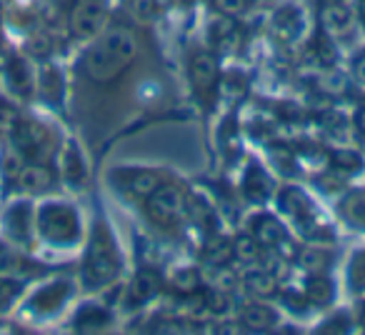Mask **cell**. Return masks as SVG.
I'll use <instances>...</instances> for the list:
<instances>
[{
	"mask_svg": "<svg viewBox=\"0 0 365 335\" xmlns=\"http://www.w3.org/2000/svg\"><path fill=\"white\" fill-rule=\"evenodd\" d=\"M58 180H61L58 168H53V163L26 160L13 185L23 195H48L58 185Z\"/></svg>",
	"mask_w": 365,
	"mask_h": 335,
	"instance_id": "16",
	"label": "cell"
},
{
	"mask_svg": "<svg viewBox=\"0 0 365 335\" xmlns=\"http://www.w3.org/2000/svg\"><path fill=\"white\" fill-rule=\"evenodd\" d=\"M353 328H358V323H355V315L348 310H335L323 323L315 325V330H328V333H348Z\"/></svg>",
	"mask_w": 365,
	"mask_h": 335,
	"instance_id": "34",
	"label": "cell"
},
{
	"mask_svg": "<svg viewBox=\"0 0 365 335\" xmlns=\"http://www.w3.org/2000/svg\"><path fill=\"white\" fill-rule=\"evenodd\" d=\"M190 96L203 110H210L220 88V56L210 48H193L188 56Z\"/></svg>",
	"mask_w": 365,
	"mask_h": 335,
	"instance_id": "8",
	"label": "cell"
},
{
	"mask_svg": "<svg viewBox=\"0 0 365 335\" xmlns=\"http://www.w3.org/2000/svg\"><path fill=\"white\" fill-rule=\"evenodd\" d=\"M328 165L340 178H353V175L363 173L365 155L358 150H350V148H335L328 153Z\"/></svg>",
	"mask_w": 365,
	"mask_h": 335,
	"instance_id": "28",
	"label": "cell"
},
{
	"mask_svg": "<svg viewBox=\"0 0 365 335\" xmlns=\"http://www.w3.org/2000/svg\"><path fill=\"white\" fill-rule=\"evenodd\" d=\"M203 288H205V278L198 265L180 263V265H173L165 273V293L175 295V298L198 293V290H203Z\"/></svg>",
	"mask_w": 365,
	"mask_h": 335,
	"instance_id": "22",
	"label": "cell"
},
{
	"mask_svg": "<svg viewBox=\"0 0 365 335\" xmlns=\"http://www.w3.org/2000/svg\"><path fill=\"white\" fill-rule=\"evenodd\" d=\"M300 290L305 293L308 303L313 305V310L333 308L335 298H338V283L330 273H303Z\"/></svg>",
	"mask_w": 365,
	"mask_h": 335,
	"instance_id": "21",
	"label": "cell"
},
{
	"mask_svg": "<svg viewBox=\"0 0 365 335\" xmlns=\"http://www.w3.org/2000/svg\"><path fill=\"white\" fill-rule=\"evenodd\" d=\"M73 293H76L73 280H68V278L46 280V283L38 285V288L28 295L23 310H26L31 318H38V320L56 318V315L63 313V308L71 303Z\"/></svg>",
	"mask_w": 365,
	"mask_h": 335,
	"instance_id": "12",
	"label": "cell"
},
{
	"mask_svg": "<svg viewBox=\"0 0 365 335\" xmlns=\"http://www.w3.org/2000/svg\"><path fill=\"white\" fill-rule=\"evenodd\" d=\"M140 58L138 33L120 23H108L96 38H91L86 51L76 63V71L91 86L106 88L118 83Z\"/></svg>",
	"mask_w": 365,
	"mask_h": 335,
	"instance_id": "1",
	"label": "cell"
},
{
	"mask_svg": "<svg viewBox=\"0 0 365 335\" xmlns=\"http://www.w3.org/2000/svg\"><path fill=\"white\" fill-rule=\"evenodd\" d=\"M233 318L238 320L240 330H253V333H265V330H278L283 320V310L270 305L268 300L248 298L235 305Z\"/></svg>",
	"mask_w": 365,
	"mask_h": 335,
	"instance_id": "14",
	"label": "cell"
},
{
	"mask_svg": "<svg viewBox=\"0 0 365 335\" xmlns=\"http://www.w3.org/2000/svg\"><path fill=\"white\" fill-rule=\"evenodd\" d=\"M235 21L238 18L218 16V13L210 18L208 28H205V38H208L210 51H215L218 56H233V53H238L243 36H240V28Z\"/></svg>",
	"mask_w": 365,
	"mask_h": 335,
	"instance_id": "19",
	"label": "cell"
},
{
	"mask_svg": "<svg viewBox=\"0 0 365 335\" xmlns=\"http://www.w3.org/2000/svg\"><path fill=\"white\" fill-rule=\"evenodd\" d=\"M310 51H313L315 61L323 68H335V61H338V51H335V38H330L323 28H318L313 43H310Z\"/></svg>",
	"mask_w": 365,
	"mask_h": 335,
	"instance_id": "32",
	"label": "cell"
},
{
	"mask_svg": "<svg viewBox=\"0 0 365 335\" xmlns=\"http://www.w3.org/2000/svg\"><path fill=\"white\" fill-rule=\"evenodd\" d=\"M293 263H295V268H300L303 273H330L335 265V253L328 245H318V243H310L308 248L298 245Z\"/></svg>",
	"mask_w": 365,
	"mask_h": 335,
	"instance_id": "25",
	"label": "cell"
},
{
	"mask_svg": "<svg viewBox=\"0 0 365 335\" xmlns=\"http://www.w3.org/2000/svg\"><path fill=\"white\" fill-rule=\"evenodd\" d=\"M8 140H11V150H16L23 160L51 163L53 155H58V150H61V140H58L56 130L43 120L26 115L18 118V123L8 133Z\"/></svg>",
	"mask_w": 365,
	"mask_h": 335,
	"instance_id": "6",
	"label": "cell"
},
{
	"mask_svg": "<svg viewBox=\"0 0 365 335\" xmlns=\"http://www.w3.org/2000/svg\"><path fill=\"white\" fill-rule=\"evenodd\" d=\"M355 323H358L360 330H365V295L358 298V310H355Z\"/></svg>",
	"mask_w": 365,
	"mask_h": 335,
	"instance_id": "38",
	"label": "cell"
},
{
	"mask_svg": "<svg viewBox=\"0 0 365 335\" xmlns=\"http://www.w3.org/2000/svg\"><path fill=\"white\" fill-rule=\"evenodd\" d=\"M3 230H6L11 243L28 248L36 238V205L28 198H21L8 205L6 215H3Z\"/></svg>",
	"mask_w": 365,
	"mask_h": 335,
	"instance_id": "15",
	"label": "cell"
},
{
	"mask_svg": "<svg viewBox=\"0 0 365 335\" xmlns=\"http://www.w3.org/2000/svg\"><path fill=\"white\" fill-rule=\"evenodd\" d=\"M185 198H188V190L182 188L175 178L165 180L155 193L148 195L140 203L143 218L153 230L175 238V235H180L182 228H188L185 225Z\"/></svg>",
	"mask_w": 365,
	"mask_h": 335,
	"instance_id": "5",
	"label": "cell"
},
{
	"mask_svg": "<svg viewBox=\"0 0 365 335\" xmlns=\"http://www.w3.org/2000/svg\"><path fill=\"white\" fill-rule=\"evenodd\" d=\"M66 21L71 36L88 43L110 23V0H71Z\"/></svg>",
	"mask_w": 365,
	"mask_h": 335,
	"instance_id": "11",
	"label": "cell"
},
{
	"mask_svg": "<svg viewBox=\"0 0 365 335\" xmlns=\"http://www.w3.org/2000/svg\"><path fill=\"white\" fill-rule=\"evenodd\" d=\"M318 21L320 28L335 41L350 38V33H355V28H358L355 11L343 0H323L318 8Z\"/></svg>",
	"mask_w": 365,
	"mask_h": 335,
	"instance_id": "17",
	"label": "cell"
},
{
	"mask_svg": "<svg viewBox=\"0 0 365 335\" xmlns=\"http://www.w3.org/2000/svg\"><path fill=\"white\" fill-rule=\"evenodd\" d=\"M245 230L263 245L268 253H273L275 258L280 260H293L295 250H298V243L293 240V233H290L288 223L280 218V213H273V210L258 208L245 223Z\"/></svg>",
	"mask_w": 365,
	"mask_h": 335,
	"instance_id": "9",
	"label": "cell"
},
{
	"mask_svg": "<svg viewBox=\"0 0 365 335\" xmlns=\"http://www.w3.org/2000/svg\"><path fill=\"white\" fill-rule=\"evenodd\" d=\"M170 178V170L155 165H118L108 173V183L128 203H143Z\"/></svg>",
	"mask_w": 365,
	"mask_h": 335,
	"instance_id": "7",
	"label": "cell"
},
{
	"mask_svg": "<svg viewBox=\"0 0 365 335\" xmlns=\"http://www.w3.org/2000/svg\"><path fill=\"white\" fill-rule=\"evenodd\" d=\"M28 260L23 258L16 250L0 245V275H8V278H18V275H26Z\"/></svg>",
	"mask_w": 365,
	"mask_h": 335,
	"instance_id": "33",
	"label": "cell"
},
{
	"mask_svg": "<svg viewBox=\"0 0 365 335\" xmlns=\"http://www.w3.org/2000/svg\"><path fill=\"white\" fill-rule=\"evenodd\" d=\"M125 258H123L120 243L115 238L110 220L103 215V210H96V218L88 230L86 250L81 260V285L86 293H103L120 283Z\"/></svg>",
	"mask_w": 365,
	"mask_h": 335,
	"instance_id": "2",
	"label": "cell"
},
{
	"mask_svg": "<svg viewBox=\"0 0 365 335\" xmlns=\"http://www.w3.org/2000/svg\"><path fill=\"white\" fill-rule=\"evenodd\" d=\"M36 88L41 93V98L51 105H61L63 96H66V81L63 73L56 66H43L41 76L36 78Z\"/></svg>",
	"mask_w": 365,
	"mask_h": 335,
	"instance_id": "29",
	"label": "cell"
},
{
	"mask_svg": "<svg viewBox=\"0 0 365 335\" xmlns=\"http://www.w3.org/2000/svg\"><path fill=\"white\" fill-rule=\"evenodd\" d=\"M303 28H305V18L298 6H283L280 11H275L273 31L278 38L293 41V38H298L300 33H303Z\"/></svg>",
	"mask_w": 365,
	"mask_h": 335,
	"instance_id": "30",
	"label": "cell"
},
{
	"mask_svg": "<svg viewBox=\"0 0 365 335\" xmlns=\"http://www.w3.org/2000/svg\"><path fill=\"white\" fill-rule=\"evenodd\" d=\"M3 73H6V83L11 88V93L16 98H31L33 91H36V76H33L31 66H28L26 58L21 56H8L6 66H3Z\"/></svg>",
	"mask_w": 365,
	"mask_h": 335,
	"instance_id": "24",
	"label": "cell"
},
{
	"mask_svg": "<svg viewBox=\"0 0 365 335\" xmlns=\"http://www.w3.org/2000/svg\"><path fill=\"white\" fill-rule=\"evenodd\" d=\"M18 118H21V110H18L16 103L0 96V130L8 135V133H11V128L18 123Z\"/></svg>",
	"mask_w": 365,
	"mask_h": 335,
	"instance_id": "36",
	"label": "cell"
},
{
	"mask_svg": "<svg viewBox=\"0 0 365 335\" xmlns=\"http://www.w3.org/2000/svg\"><path fill=\"white\" fill-rule=\"evenodd\" d=\"M230 250H233V263L243 265L245 270L265 265V258H268V250H265L248 230L235 233L233 238H230Z\"/></svg>",
	"mask_w": 365,
	"mask_h": 335,
	"instance_id": "26",
	"label": "cell"
},
{
	"mask_svg": "<svg viewBox=\"0 0 365 335\" xmlns=\"http://www.w3.org/2000/svg\"><path fill=\"white\" fill-rule=\"evenodd\" d=\"M355 21H358V26L363 28V33H365V0L355 3Z\"/></svg>",
	"mask_w": 365,
	"mask_h": 335,
	"instance_id": "40",
	"label": "cell"
},
{
	"mask_svg": "<svg viewBox=\"0 0 365 335\" xmlns=\"http://www.w3.org/2000/svg\"><path fill=\"white\" fill-rule=\"evenodd\" d=\"M275 180L270 170L258 160V158H248L240 175V195L245 203L255 205V208H265L270 200L275 198Z\"/></svg>",
	"mask_w": 365,
	"mask_h": 335,
	"instance_id": "13",
	"label": "cell"
},
{
	"mask_svg": "<svg viewBox=\"0 0 365 335\" xmlns=\"http://www.w3.org/2000/svg\"><path fill=\"white\" fill-rule=\"evenodd\" d=\"M335 213L340 215L348 228L365 233V185L358 188H345L335 203Z\"/></svg>",
	"mask_w": 365,
	"mask_h": 335,
	"instance_id": "23",
	"label": "cell"
},
{
	"mask_svg": "<svg viewBox=\"0 0 365 335\" xmlns=\"http://www.w3.org/2000/svg\"><path fill=\"white\" fill-rule=\"evenodd\" d=\"M208 6L218 16L243 18L250 11V6H253V0H208Z\"/></svg>",
	"mask_w": 365,
	"mask_h": 335,
	"instance_id": "35",
	"label": "cell"
},
{
	"mask_svg": "<svg viewBox=\"0 0 365 335\" xmlns=\"http://www.w3.org/2000/svg\"><path fill=\"white\" fill-rule=\"evenodd\" d=\"M58 178L73 190H81L88 183V163L76 140H66L58 150Z\"/></svg>",
	"mask_w": 365,
	"mask_h": 335,
	"instance_id": "18",
	"label": "cell"
},
{
	"mask_svg": "<svg viewBox=\"0 0 365 335\" xmlns=\"http://www.w3.org/2000/svg\"><path fill=\"white\" fill-rule=\"evenodd\" d=\"M113 325H115V310L101 300H88V303L78 305L71 320V328L78 333H98V330H108Z\"/></svg>",
	"mask_w": 365,
	"mask_h": 335,
	"instance_id": "20",
	"label": "cell"
},
{
	"mask_svg": "<svg viewBox=\"0 0 365 335\" xmlns=\"http://www.w3.org/2000/svg\"><path fill=\"white\" fill-rule=\"evenodd\" d=\"M36 235L46 245L71 250L83 240L81 210L71 200L48 198L36 208Z\"/></svg>",
	"mask_w": 365,
	"mask_h": 335,
	"instance_id": "4",
	"label": "cell"
},
{
	"mask_svg": "<svg viewBox=\"0 0 365 335\" xmlns=\"http://www.w3.org/2000/svg\"><path fill=\"white\" fill-rule=\"evenodd\" d=\"M275 300H278V305L283 308V313H288L290 318H303L305 313L313 310V305L308 303V298H305V293L300 290V285L298 288H280Z\"/></svg>",
	"mask_w": 365,
	"mask_h": 335,
	"instance_id": "31",
	"label": "cell"
},
{
	"mask_svg": "<svg viewBox=\"0 0 365 335\" xmlns=\"http://www.w3.org/2000/svg\"><path fill=\"white\" fill-rule=\"evenodd\" d=\"M350 78L365 88V51H358L350 58Z\"/></svg>",
	"mask_w": 365,
	"mask_h": 335,
	"instance_id": "37",
	"label": "cell"
},
{
	"mask_svg": "<svg viewBox=\"0 0 365 335\" xmlns=\"http://www.w3.org/2000/svg\"><path fill=\"white\" fill-rule=\"evenodd\" d=\"M343 285L353 298L365 295V245H358L348 253L343 265Z\"/></svg>",
	"mask_w": 365,
	"mask_h": 335,
	"instance_id": "27",
	"label": "cell"
},
{
	"mask_svg": "<svg viewBox=\"0 0 365 335\" xmlns=\"http://www.w3.org/2000/svg\"><path fill=\"white\" fill-rule=\"evenodd\" d=\"M165 295V273L155 268V265H140L135 273L130 275L128 285L123 288L120 305L128 313H140L148 305L160 300Z\"/></svg>",
	"mask_w": 365,
	"mask_h": 335,
	"instance_id": "10",
	"label": "cell"
},
{
	"mask_svg": "<svg viewBox=\"0 0 365 335\" xmlns=\"http://www.w3.org/2000/svg\"><path fill=\"white\" fill-rule=\"evenodd\" d=\"M355 130L360 133V138H365V105L355 110Z\"/></svg>",
	"mask_w": 365,
	"mask_h": 335,
	"instance_id": "39",
	"label": "cell"
},
{
	"mask_svg": "<svg viewBox=\"0 0 365 335\" xmlns=\"http://www.w3.org/2000/svg\"><path fill=\"white\" fill-rule=\"evenodd\" d=\"M273 200L280 218L288 225H293L305 240L318 245H330L335 240L333 228L320 218L318 205L313 203V198L300 185H280L275 190Z\"/></svg>",
	"mask_w": 365,
	"mask_h": 335,
	"instance_id": "3",
	"label": "cell"
}]
</instances>
